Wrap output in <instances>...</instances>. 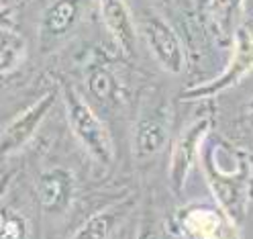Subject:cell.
I'll use <instances>...</instances> for the list:
<instances>
[{
  "mask_svg": "<svg viewBox=\"0 0 253 239\" xmlns=\"http://www.w3.org/2000/svg\"><path fill=\"white\" fill-rule=\"evenodd\" d=\"M135 239H162V225L153 209H147L145 215L141 217Z\"/></svg>",
  "mask_w": 253,
  "mask_h": 239,
  "instance_id": "17",
  "label": "cell"
},
{
  "mask_svg": "<svg viewBox=\"0 0 253 239\" xmlns=\"http://www.w3.org/2000/svg\"><path fill=\"white\" fill-rule=\"evenodd\" d=\"M61 96L72 133L80 141L84 151L102 166L113 164V139H110L104 123L94 113V108L72 84H63Z\"/></svg>",
  "mask_w": 253,
  "mask_h": 239,
  "instance_id": "2",
  "label": "cell"
},
{
  "mask_svg": "<svg viewBox=\"0 0 253 239\" xmlns=\"http://www.w3.org/2000/svg\"><path fill=\"white\" fill-rule=\"evenodd\" d=\"M82 2L84 0H53L45 8L41 25H39V39H41L43 51L45 47L55 45L63 37L70 35V31L80 21Z\"/></svg>",
  "mask_w": 253,
  "mask_h": 239,
  "instance_id": "10",
  "label": "cell"
},
{
  "mask_svg": "<svg viewBox=\"0 0 253 239\" xmlns=\"http://www.w3.org/2000/svg\"><path fill=\"white\" fill-rule=\"evenodd\" d=\"M4 4H6V2H4V0H0V10H2V8H4Z\"/></svg>",
  "mask_w": 253,
  "mask_h": 239,
  "instance_id": "19",
  "label": "cell"
},
{
  "mask_svg": "<svg viewBox=\"0 0 253 239\" xmlns=\"http://www.w3.org/2000/svg\"><path fill=\"white\" fill-rule=\"evenodd\" d=\"M98 10L108 33L113 35V39L123 49V53L131 57L137 55L139 29L133 21L129 6L125 4V0H98Z\"/></svg>",
  "mask_w": 253,
  "mask_h": 239,
  "instance_id": "11",
  "label": "cell"
},
{
  "mask_svg": "<svg viewBox=\"0 0 253 239\" xmlns=\"http://www.w3.org/2000/svg\"><path fill=\"white\" fill-rule=\"evenodd\" d=\"M139 33L145 41V47L162 66V70L169 74H182L186 68L184 45L173 29L160 14H147L141 19Z\"/></svg>",
  "mask_w": 253,
  "mask_h": 239,
  "instance_id": "4",
  "label": "cell"
},
{
  "mask_svg": "<svg viewBox=\"0 0 253 239\" xmlns=\"http://www.w3.org/2000/svg\"><path fill=\"white\" fill-rule=\"evenodd\" d=\"M245 0H207V14L211 29L214 35L233 39L237 27L241 25V12H243Z\"/></svg>",
  "mask_w": 253,
  "mask_h": 239,
  "instance_id": "13",
  "label": "cell"
},
{
  "mask_svg": "<svg viewBox=\"0 0 253 239\" xmlns=\"http://www.w3.org/2000/svg\"><path fill=\"white\" fill-rule=\"evenodd\" d=\"M249 74H253V21H243L233 35V49L227 68L209 82L186 88L182 92V100L212 98L216 94L237 86Z\"/></svg>",
  "mask_w": 253,
  "mask_h": 239,
  "instance_id": "3",
  "label": "cell"
},
{
  "mask_svg": "<svg viewBox=\"0 0 253 239\" xmlns=\"http://www.w3.org/2000/svg\"><path fill=\"white\" fill-rule=\"evenodd\" d=\"M184 239H239L237 223L218 209L211 206H188L180 215Z\"/></svg>",
  "mask_w": 253,
  "mask_h": 239,
  "instance_id": "8",
  "label": "cell"
},
{
  "mask_svg": "<svg viewBox=\"0 0 253 239\" xmlns=\"http://www.w3.org/2000/svg\"><path fill=\"white\" fill-rule=\"evenodd\" d=\"M131 209H133L131 200H121L110 204L106 209L98 211L96 215L88 217L70 239H110Z\"/></svg>",
  "mask_w": 253,
  "mask_h": 239,
  "instance_id": "12",
  "label": "cell"
},
{
  "mask_svg": "<svg viewBox=\"0 0 253 239\" xmlns=\"http://www.w3.org/2000/svg\"><path fill=\"white\" fill-rule=\"evenodd\" d=\"M76 194V178L66 168H49L37 180V200L43 213L63 215Z\"/></svg>",
  "mask_w": 253,
  "mask_h": 239,
  "instance_id": "9",
  "label": "cell"
},
{
  "mask_svg": "<svg viewBox=\"0 0 253 239\" xmlns=\"http://www.w3.org/2000/svg\"><path fill=\"white\" fill-rule=\"evenodd\" d=\"M8 180H10V176H2V178H0V194H2V192H4V188H6Z\"/></svg>",
  "mask_w": 253,
  "mask_h": 239,
  "instance_id": "18",
  "label": "cell"
},
{
  "mask_svg": "<svg viewBox=\"0 0 253 239\" xmlns=\"http://www.w3.org/2000/svg\"><path fill=\"white\" fill-rule=\"evenodd\" d=\"M169 135V106L166 100H151L141 104L133 127V153L139 162L157 155Z\"/></svg>",
  "mask_w": 253,
  "mask_h": 239,
  "instance_id": "5",
  "label": "cell"
},
{
  "mask_svg": "<svg viewBox=\"0 0 253 239\" xmlns=\"http://www.w3.org/2000/svg\"><path fill=\"white\" fill-rule=\"evenodd\" d=\"M27 53V43L17 31L0 27V76L14 70Z\"/></svg>",
  "mask_w": 253,
  "mask_h": 239,
  "instance_id": "15",
  "label": "cell"
},
{
  "mask_svg": "<svg viewBox=\"0 0 253 239\" xmlns=\"http://www.w3.org/2000/svg\"><path fill=\"white\" fill-rule=\"evenodd\" d=\"M249 108H253V98H251V100H249Z\"/></svg>",
  "mask_w": 253,
  "mask_h": 239,
  "instance_id": "20",
  "label": "cell"
},
{
  "mask_svg": "<svg viewBox=\"0 0 253 239\" xmlns=\"http://www.w3.org/2000/svg\"><path fill=\"white\" fill-rule=\"evenodd\" d=\"M211 135V133H209ZM204 147V172L212 194L223 206V211L237 223L245 217L247 204L251 200L253 168L249 157L235 149L229 141L218 137H209Z\"/></svg>",
  "mask_w": 253,
  "mask_h": 239,
  "instance_id": "1",
  "label": "cell"
},
{
  "mask_svg": "<svg viewBox=\"0 0 253 239\" xmlns=\"http://www.w3.org/2000/svg\"><path fill=\"white\" fill-rule=\"evenodd\" d=\"M4 2H8V0H4Z\"/></svg>",
  "mask_w": 253,
  "mask_h": 239,
  "instance_id": "21",
  "label": "cell"
},
{
  "mask_svg": "<svg viewBox=\"0 0 253 239\" xmlns=\"http://www.w3.org/2000/svg\"><path fill=\"white\" fill-rule=\"evenodd\" d=\"M0 239H29V221L23 213L0 209Z\"/></svg>",
  "mask_w": 253,
  "mask_h": 239,
  "instance_id": "16",
  "label": "cell"
},
{
  "mask_svg": "<svg viewBox=\"0 0 253 239\" xmlns=\"http://www.w3.org/2000/svg\"><path fill=\"white\" fill-rule=\"evenodd\" d=\"M86 80H88V88L92 92V96H96V100L100 104L115 108L125 102L121 80L117 78V74L113 70H108L102 63L96 68H92Z\"/></svg>",
  "mask_w": 253,
  "mask_h": 239,
  "instance_id": "14",
  "label": "cell"
},
{
  "mask_svg": "<svg viewBox=\"0 0 253 239\" xmlns=\"http://www.w3.org/2000/svg\"><path fill=\"white\" fill-rule=\"evenodd\" d=\"M55 100H57V90L45 92L33 104L25 106L21 113L0 131V157L12 155L27 145L31 137L35 135V131L39 129V125L43 123V119L49 115Z\"/></svg>",
  "mask_w": 253,
  "mask_h": 239,
  "instance_id": "7",
  "label": "cell"
},
{
  "mask_svg": "<svg viewBox=\"0 0 253 239\" xmlns=\"http://www.w3.org/2000/svg\"><path fill=\"white\" fill-rule=\"evenodd\" d=\"M211 127H212L211 117L202 115L196 121L190 123L180 133L176 143H173L171 162H169V184L173 192H182L186 188L190 172H192L196 159L200 155L204 139L211 133Z\"/></svg>",
  "mask_w": 253,
  "mask_h": 239,
  "instance_id": "6",
  "label": "cell"
}]
</instances>
